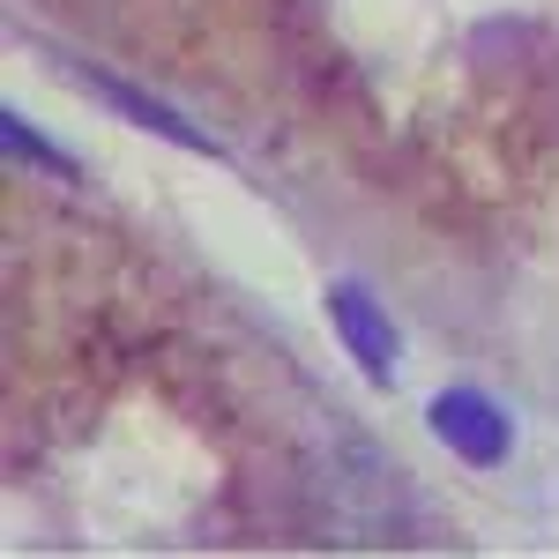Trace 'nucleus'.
Listing matches in <instances>:
<instances>
[{
    "label": "nucleus",
    "mask_w": 559,
    "mask_h": 559,
    "mask_svg": "<svg viewBox=\"0 0 559 559\" xmlns=\"http://www.w3.org/2000/svg\"><path fill=\"white\" fill-rule=\"evenodd\" d=\"M432 432L477 463V471H492V463H508V448H515V426L500 418V403H485L477 388H448V395H432Z\"/></svg>",
    "instance_id": "1"
},
{
    "label": "nucleus",
    "mask_w": 559,
    "mask_h": 559,
    "mask_svg": "<svg viewBox=\"0 0 559 559\" xmlns=\"http://www.w3.org/2000/svg\"><path fill=\"white\" fill-rule=\"evenodd\" d=\"M329 321H336L344 350L366 366V381H388L395 373V329H388V313L358 284H329Z\"/></svg>",
    "instance_id": "2"
}]
</instances>
